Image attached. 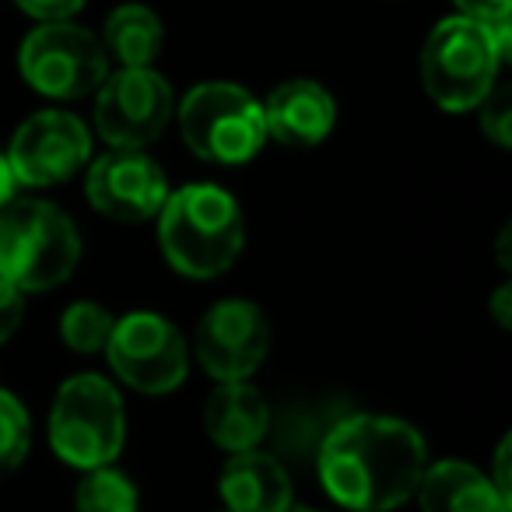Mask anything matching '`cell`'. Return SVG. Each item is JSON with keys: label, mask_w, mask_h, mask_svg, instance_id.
<instances>
[{"label": "cell", "mask_w": 512, "mask_h": 512, "mask_svg": "<svg viewBox=\"0 0 512 512\" xmlns=\"http://www.w3.org/2000/svg\"><path fill=\"white\" fill-rule=\"evenodd\" d=\"M428 467L421 432L390 414H348L320 442L316 470L337 505L351 512H393L414 498Z\"/></svg>", "instance_id": "1"}, {"label": "cell", "mask_w": 512, "mask_h": 512, "mask_svg": "<svg viewBox=\"0 0 512 512\" xmlns=\"http://www.w3.org/2000/svg\"><path fill=\"white\" fill-rule=\"evenodd\" d=\"M158 246L183 278H221L246 246L242 207L218 183H186L158 211Z\"/></svg>", "instance_id": "2"}, {"label": "cell", "mask_w": 512, "mask_h": 512, "mask_svg": "<svg viewBox=\"0 0 512 512\" xmlns=\"http://www.w3.org/2000/svg\"><path fill=\"white\" fill-rule=\"evenodd\" d=\"M512 53V22L484 25L449 15L421 46V88L446 113H470L498 85V71Z\"/></svg>", "instance_id": "3"}, {"label": "cell", "mask_w": 512, "mask_h": 512, "mask_svg": "<svg viewBox=\"0 0 512 512\" xmlns=\"http://www.w3.org/2000/svg\"><path fill=\"white\" fill-rule=\"evenodd\" d=\"M81 260V235L71 214L50 200H11L0 207V278L18 292H53Z\"/></svg>", "instance_id": "4"}, {"label": "cell", "mask_w": 512, "mask_h": 512, "mask_svg": "<svg viewBox=\"0 0 512 512\" xmlns=\"http://www.w3.org/2000/svg\"><path fill=\"white\" fill-rule=\"evenodd\" d=\"M183 144L211 165H246L267 144L264 102L235 81H204L176 109Z\"/></svg>", "instance_id": "5"}, {"label": "cell", "mask_w": 512, "mask_h": 512, "mask_svg": "<svg viewBox=\"0 0 512 512\" xmlns=\"http://www.w3.org/2000/svg\"><path fill=\"white\" fill-rule=\"evenodd\" d=\"M127 442V407L106 376L81 372L60 383L50 407V446L78 470L109 467Z\"/></svg>", "instance_id": "6"}, {"label": "cell", "mask_w": 512, "mask_h": 512, "mask_svg": "<svg viewBox=\"0 0 512 512\" xmlns=\"http://www.w3.org/2000/svg\"><path fill=\"white\" fill-rule=\"evenodd\" d=\"M18 71L32 92L74 102L99 92L109 74V53L85 25L39 22L18 46Z\"/></svg>", "instance_id": "7"}, {"label": "cell", "mask_w": 512, "mask_h": 512, "mask_svg": "<svg viewBox=\"0 0 512 512\" xmlns=\"http://www.w3.org/2000/svg\"><path fill=\"white\" fill-rule=\"evenodd\" d=\"M109 369L144 397H162L183 386L190 372V348L179 334L176 323L165 316L137 309L113 323V334L106 341Z\"/></svg>", "instance_id": "8"}, {"label": "cell", "mask_w": 512, "mask_h": 512, "mask_svg": "<svg viewBox=\"0 0 512 512\" xmlns=\"http://www.w3.org/2000/svg\"><path fill=\"white\" fill-rule=\"evenodd\" d=\"M172 88L155 67H120L95 92V130L109 148L144 151L172 123Z\"/></svg>", "instance_id": "9"}, {"label": "cell", "mask_w": 512, "mask_h": 512, "mask_svg": "<svg viewBox=\"0 0 512 512\" xmlns=\"http://www.w3.org/2000/svg\"><path fill=\"white\" fill-rule=\"evenodd\" d=\"M271 351V320L249 299H221L193 334V355L214 383H242Z\"/></svg>", "instance_id": "10"}, {"label": "cell", "mask_w": 512, "mask_h": 512, "mask_svg": "<svg viewBox=\"0 0 512 512\" xmlns=\"http://www.w3.org/2000/svg\"><path fill=\"white\" fill-rule=\"evenodd\" d=\"M92 158V130L85 120L64 109H43L32 113L15 130L8 148V165L18 186H46L67 183L78 176Z\"/></svg>", "instance_id": "11"}, {"label": "cell", "mask_w": 512, "mask_h": 512, "mask_svg": "<svg viewBox=\"0 0 512 512\" xmlns=\"http://www.w3.org/2000/svg\"><path fill=\"white\" fill-rule=\"evenodd\" d=\"M169 176L148 151L109 148L85 172V197L109 221H137L158 218L165 197H169Z\"/></svg>", "instance_id": "12"}, {"label": "cell", "mask_w": 512, "mask_h": 512, "mask_svg": "<svg viewBox=\"0 0 512 512\" xmlns=\"http://www.w3.org/2000/svg\"><path fill=\"white\" fill-rule=\"evenodd\" d=\"M267 137L288 148H316L334 134L337 102L320 81L292 78L278 85L264 102Z\"/></svg>", "instance_id": "13"}, {"label": "cell", "mask_w": 512, "mask_h": 512, "mask_svg": "<svg viewBox=\"0 0 512 512\" xmlns=\"http://www.w3.org/2000/svg\"><path fill=\"white\" fill-rule=\"evenodd\" d=\"M218 495L225 512H292L295 488L278 456L246 449L225 460Z\"/></svg>", "instance_id": "14"}, {"label": "cell", "mask_w": 512, "mask_h": 512, "mask_svg": "<svg viewBox=\"0 0 512 512\" xmlns=\"http://www.w3.org/2000/svg\"><path fill=\"white\" fill-rule=\"evenodd\" d=\"M421 512H509L512 498L498 491L491 474L463 460L428 463L414 488Z\"/></svg>", "instance_id": "15"}, {"label": "cell", "mask_w": 512, "mask_h": 512, "mask_svg": "<svg viewBox=\"0 0 512 512\" xmlns=\"http://www.w3.org/2000/svg\"><path fill=\"white\" fill-rule=\"evenodd\" d=\"M271 428V404L249 379L218 383L204 404V432L225 453H246L264 442Z\"/></svg>", "instance_id": "16"}, {"label": "cell", "mask_w": 512, "mask_h": 512, "mask_svg": "<svg viewBox=\"0 0 512 512\" xmlns=\"http://www.w3.org/2000/svg\"><path fill=\"white\" fill-rule=\"evenodd\" d=\"M165 43L162 18L148 4H120L102 25V46L120 67H155Z\"/></svg>", "instance_id": "17"}, {"label": "cell", "mask_w": 512, "mask_h": 512, "mask_svg": "<svg viewBox=\"0 0 512 512\" xmlns=\"http://www.w3.org/2000/svg\"><path fill=\"white\" fill-rule=\"evenodd\" d=\"M74 509L78 512H137L141 509V495L137 484L130 481L123 470L95 467L85 470V477L74 488Z\"/></svg>", "instance_id": "18"}, {"label": "cell", "mask_w": 512, "mask_h": 512, "mask_svg": "<svg viewBox=\"0 0 512 512\" xmlns=\"http://www.w3.org/2000/svg\"><path fill=\"white\" fill-rule=\"evenodd\" d=\"M113 323L116 316L106 306H99V302H71L64 309V316H60V341L71 351H78V355H99V351H106Z\"/></svg>", "instance_id": "19"}, {"label": "cell", "mask_w": 512, "mask_h": 512, "mask_svg": "<svg viewBox=\"0 0 512 512\" xmlns=\"http://www.w3.org/2000/svg\"><path fill=\"white\" fill-rule=\"evenodd\" d=\"M32 442V421L25 404L11 390L0 386V481L15 474L29 456Z\"/></svg>", "instance_id": "20"}, {"label": "cell", "mask_w": 512, "mask_h": 512, "mask_svg": "<svg viewBox=\"0 0 512 512\" xmlns=\"http://www.w3.org/2000/svg\"><path fill=\"white\" fill-rule=\"evenodd\" d=\"M481 130L498 144V148H509L512 144V102H509V88L495 85L484 95L481 106Z\"/></svg>", "instance_id": "21"}, {"label": "cell", "mask_w": 512, "mask_h": 512, "mask_svg": "<svg viewBox=\"0 0 512 512\" xmlns=\"http://www.w3.org/2000/svg\"><path fill=\"white\" fill-rule=\"evenodd\" d=\"M25 316V292H18L11 281L0 278V344H8L18 334Z\"/></svg>", "instance_id": "22"}, {"label": "cell", "mask_w": 512, "mask_h": 512, "mask_svg": "<svg viewBox=\"0 0 512 512\" xmlns=\"http://www.w3.org/2000/svg\"><path fill=\"white\" fill-rule=\"evenodd\" d=\"M15 4L36 22H71L85 8V0H15Z\"/></svg>", "instance_id": "23"}, {"label": "cell", "mask_w": 512, "mask_h": 512, "mask_svg": "<svg viewBox=\"0 0 512 512\" xmlns=\"http://www.w3.org/2000/svg\"><path fill=\"white\" fill-rule=\"evenodd\" d=\"M453 4L460 8V15L474 18V22H512V0H453Z\"/></svg>", "instance_id": "24"}, {"label": "cell", "mask_w": 512, "mask_h": 512, "mask_svg": "<svg viewBox=\"0 0 512 512\" xmlns=\"http://www.w3.org/2000/svg\"><path fill=\"white\" fill-rule=\"evenodd\" d=\"M509 446H512V439L505 435V439L498 442V449H495V477H491V481L498 484V491H505V495L512 498V484H509Z\"/></svg>", "instance_id": "25"}, {"label": "cell", "mask_w": 512, "mask_h": 512, "mask_svg": "<svg viewBox=\"0 0 512 512\" xmlns=\"http://www.w3.org/2000/svg\"><path fill=\"white\" fill-rule=\"evenodd\" d=\"M491 309H495V320H498V327L502 330H509L512 327V285H502L495 292V299H491Z\"/></svg>", "instance_id": "26"}, {"label": "cell", "mask_w": 512, "mask_h": 512, "mask_svg": "<svg viewBox=\"0 0 512 512\" xmlns=\"http://www.w3.org/2000/svg\"><path fill=\"white\" fill-rule=\"evenodd\" d=\"M15 190H18L15 172H11V165H8V155L0 151V207H8L11 200H15Z\"/></svg>", "instance_id": "27"}, {"label": "cell", "mask_w": 512, "mask_h": 512, "mask_svg": "<svg viewBox=\"0 0 512 512\" xmlns=\"http://www.w3.org/2000/svg\"><path fill=\"white\" fill-rule=\"evenodd\" d=\"M299 512H313V509H299Z\"/></svg>", "instance_id": "28"}]
</instances>
